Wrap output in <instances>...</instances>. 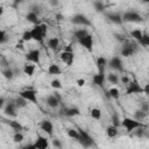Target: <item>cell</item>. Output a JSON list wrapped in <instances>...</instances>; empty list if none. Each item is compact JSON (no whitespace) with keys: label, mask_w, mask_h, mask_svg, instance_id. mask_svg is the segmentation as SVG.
<instances>
[{"label":"cell","mask_w":149,"mask_h":149,"mask_svg":"<svg viewBox=\"0 0 149 149\" xmlns=\"http://www.w3.org/2000/svg\"><path fill=\"white\" fill-rule=\"evenodd\" d=\"M106 16H107V19H108L111 22H113V23H115V24H121V23H122L121 15H120L119 13H107Z\"/></svg>","instance_id":"obj_18"},{"label":"cell","mask_w":149,"mask_h":149,"mask_svg":"<svg viewBox=\"0 0 149 149\" xmlns=\"http://www.w3.org/2000/svg\"><path fill=\"white\" fill-rule=\"evenodd\" d=\"M47 44H48V48H49V49H51V50H57L58 47H59V40H58L57 37H51V38L48 40Z\"/></svg>","instance_id":"obj_23"},{"label":"cell","mask_w":149,"mask_h":149,"mask_svg":"<svg viewBox=\"0 0 149 149\" xmlns=\"http://www.w3.org/2000/svg\"><path fill=\"white\" fill-rule=\"evenodd\" d=\"M49 147V141L45 136L37 135V139L34 143V149H47Z\"/></svg>","instance_id":"obj_14"},{"label":"cell","mask_w":149,"mask_h":149,"mask_svg":"<svg viewBox=\"0 0 149 149\" xmlns=\"http://www.w3.org/2000/svg\"><path fill=\"white\" fill-rule=\"evenodd\" d=\"M13 69V73H14V77H16V76H19L20 74V69H17V68H12Z\"/></svg>","instance_id":"obj_48"},{"label":"cell","mask_w":149,"mask_h":149,"mask_svg":"<svg viewBox=\"0 0 149 149\" xmlns=\"http://www.w3.org/2000/svg\"><path fill=\"white\" fill-rule=\"evenodd\" d=\"M108 91V94H109V97H111V99H119V97H120V91H119V88H116V87H111L109 90H107Z\"/></svg>","instance_id":"obj_33"},{"label":"cell","mask_w":149,"mask_h":149,"mask_svg":"<svg viewBox=\"0 0 149 149\" xmlns=\"http://www.w3.org/2000/svg\"><path fill=\"white\" fill-rule=\"evenodd\" d=\"M121 126L127 130V132H133L135 128H137V127H141V126H143V123L141 122V121H139V120H136V119H130V118H123L122 120H121Z\"/></svg>","instance_id":"obj_4"},{"label":"cell","mask_w":149,"mask_h":149,"mask_svg":"<svg viewBox=\"0 0 149 149\" xmlns=\"http://www.w3.org/2000/svg\"><path fill=\"white\" fill-rule=\"evenodd\" d=\"M3 12H5V9H3V7L2 6H0V16L3 14Z\"/></svg>","instance_id":"obj_54"},{"label":"cell","mask_w":149,"mask_h":149,"mask_svg":"<svg viewBox=\"0 0 149 149\" xmlns=\"http://www.w3.org/2000/svg\"><path fill=\"white\" fill-rule=\"evenodd\" d=\"M107 65L113 70H116L120 72L123 71V62L119 56H114L109 61H107Z\"/></svg>","instance_id":"obj_10"},{"label":"cell","mask_w":149,"mask_h":149,"mask_svg":"<svg viewBox=\"0 0 149 149\" xmlns=\"http://www.w3.org/2000/svg\"><path fill=\"white\" fill-rule=\"evenodd\" d=\"M118 127H115V126H113V125H109L107 128H106V135L109 137V139H113V137H115L116 135H118Z\"/></svg>","instance_id":"obj_26"},{"label":"cell","mask_w":149,"mask_h":149,"mask_svg":"<svg viewBox=\"0 0 149 149\" xmlns=\"http://www.w3.org/2000/svg\"><path fill=\"white\" fill-rule=\"evenodd\" d=\"M121 19H122V22H127V23H129V22L130 23H140V22L143 21L142 16L139 13L134 12V10H127V12H125L121 15Z\"/></svg>","instance_id":"obj_3"},{"label":"cell","mask_w":149,"mask_h":149,"mask_svg":"<svg viewBox=\"0 0 149 149\" xmlns=\"http://www.w3.org/2000/svg\"><path fill=\"white\" fill-rule=\"evenodd\" d=\"M26 20H27L28 22L33 23V24H37V23H40V22H38V15H37L36 13L31 12V10L27 13V15H26Z\"/></svg>","instance_id":"obj_22"},{"label":"cell","mask_w":149,"mask_h":149,"mask_svg":"<svg viewBox=\"0 0 149 149\" xmlns=\"http://www.w3.org/2000/svg\"><path fill=\"white\" fill-rule=\"evenodd\" d=\"M22 71H23V73L27 74L28 77H31V76L34 74V72H35V65H34L33 63H29V62H28V63L24 64Z\"/></svg>","instance_id":"obj_20"},{"label":"cell","mask_w":149,"mask_h":149,"mask_svg":"<svg viewBox=\"0 0 149 149\" xmlns=\"http://www.w3.org/2000/svg\"><path fill=\"white\" fill-rule=\"evenodd\" d=\"M92 81H93V84H95L97 86L104 88V85H105V81H106V74H105V72H98V73L93 74Z\"/></svg>","instance_id":"obj_15"},{"label":"cell","mask_w":149,"mask_h":149,"mask_svg":"<svg viewBox=\"0 0 149 149\" xmlns=\"http://www.w3.org/2000/svg\"><path fill=\"white\" fill-rule=\"evenodd\" d=\"M114 37H115V38H116V41H119V42H125V41H126L125 35L119 34V33H115V34H114Z\"/></svg>","instance_id":"obj_44"},{"label":"cell","mask_w":149,"mask_h":149,"mask_svg":"<svg viewBox=\"0 0 149 149\" xmlns=\"http://www.w3.org/2000/svg\"><path fill=\"white\" fill-rule=\"evenodd\" d=\"M1 73H2V76L7 79V80H12L13 78H14V73H13V69L12 68H9V66H6V68H3L2 70H1Z\"/></svg>","instance_id":"obj_25"},{"label":"cell","mask_w":149,"mask_h":149,"mask_svg":"<svg viewBox=\"0 0 149 149\" xmlns=\"http://www.w3.org/2000/svg\"><path fill=\"white\" fill-rule=\"evenodd\" d=\"M7 125H8L14 132H22V130H23V126H22L19 121H16V120H9V121H7Z\"/></svg>","instance_id":"obj_21"},{"label":"cell","mask_w":149,"mask_h":149,"mask_svg":"<svg viewBox=\"0 0 149 149\" xmlns=\"http://www.w3.org/2000/svg\"><path fill=\"white\" fill-rule=\"evenodd\" d=\"M47 31H48V26L45 23H37L35 24L31 29H30V33H31V40L43 44L44 42V38L47 36Z\"/></svg>","instance_id":"obj_1"},{"label":"cell","mask_w":149,"mask_h":149,"mask_svg":"<svg viewBox=\"0 0 149 149\" xmlns=\"http://www.w3.org/2000/svg\"><path fill=\"white\" fill-rule=\"evenodd\" d=\"M71 22L74 23V24H78V26H84V27H91V26H92L90 19H88L86 15L80 14V13L74 14V15L71 17Z\"/></svg>","instance_id":"obj_6"},{"label":"cell","mask_w":149,"mask_h":149,"mask_svg":"<svg viewBox=\"0 0 149 149\" xmlns=\"http://www.w3.org/2000/svg\"><path fill=\"white\" fill-rule=\"evenodd\" d=\"M51 144H52V147H55V148H58V149H61V148L63 147V144H62L61 140H58V139H54Z\"/></svg>","instance_id":"obj_43"},{"label":"cell","mask_w":149,"mask_h":149,"mask_svg":"<svg viewBox=\"0 0 149 149\" xmlns=\"http://www.w3.org/2000/svg\"><path fill=\"white\" fill-rule=\"evenodd\" d=\"M93 7H94L95 12H98V13H101V12L105 10V3H104L102 0H94L93 1Z\"/></svg>","instance_id":"obj_30"},{"label":"cell","mask_w":149,"mask_h":149,"mask_svg":"<svg viewBox=\"0 0 149 149\" xmlns=\"http://www.w3.org/2000/svg\"><path fill=\"white\" fill-rule=\"evenodd\" d=\"M23 1H26V0H13V5H14V6H17L19 3L23 2Z\"/></svg>","instance_id":"obj_52"},{"label":"cell","mask_w":149,"mask_h":149,"mask_svg":"<svg viewBox=\"0 0 149 149\" xmlns=\"http://www.w3.org/2000/svg\"><path fill=\"white\" fill-rule=\"evenodd\" d=\"M14 100V102H15V105H16V107L17 108H23V107H26L27 106V104H28V101L24 99V98H22L21 95H19V97H16L15 99H13Z\"/></svg>","instance_id":"obj_29"},{"label":"cell","mask_w":149,"mask_h":149,"mask_svg":"<svg viewBox=\"0 0 149 149\" xmlns=\"http://www.w3.org/2000/svg\"><path fill=\"white\" fill-rule=\"evenodd\" d=\"M50 5L54 6V7H56L58 5V0H50Z\"/></svg>","instance_id":"obj_51"},{"label":"cell","mask_w":149,"mask_h":149,"mask_svg":"<svg viewBox=\"0 0 149 149\" xmlns=\"http://www.w3.org/2000/svg\"><path fill=\"white\" fill-rule=\"evenodd\" d=\"M19 95H21L29 102L37 104V92L34 88H24L19 92Z\"/></svg>","instance_id":"obj_5"},{"label":"cell","mask_w":149,"mask_h":149,"mask_svg":"<svg viewBox=\"0 0 149 149\" xmlns=\"http://www.w3.org/2000/svg\"><path fill=\"white\" fill-rule=\"evenodd\" d=\"M50 85H51V87L55 88V90H61V88L63 87L62 81H61L59 79H52V80L50 81Z\"/></svg>","instance_id":"obj_39"},{"label":"cell","mask_w":149,"mask_h":149,"mask_svg":"<svg viewBox=\"0 0 149 149\" xmlns=\"http://www.w3.org/2000/svg\"><path fill=\"white\" fill-rule=\"evenodd\" d=\"M63 112V114L65 115V116H69V118H71V116H77V115H79L80 114V109L79 108H77V107H70V108H65L64 111H62Z\"/></svg>","instance_id":"obj_19"},{"label":"cell","mask_w":149,"mask_h":149,"mask_svg":"<svg viewBox=\"0 0 149 149\" xmlns=\"http://www.w3.org/2000/svg\"><path fill=\"white\" fill-rule=\"evenodd\" d=\"M22 41H23V42L31 41V33H30V30H26V31L22 34Z\"/></svg>","instance_id":"obj_41"},{"label":"cell","mask_w":149,"mask_h":149,"mask_svg":"<svg viewBox=\"0 0 149 149\" xmlns=\"http://www.w3.org/2000/svg\"><path fill=\"white\" fill-rule=\"evenodd\" d=\"M59 57H61V61H62L65 65L71 66V65L73 64V61H74V54H73V51H72V45H71V44L68 45V48H65V49L61 52Z\"/></svg>","instance_id":"obj_2"},{"label":"cell","mask_w":149,"mask_h":149,"mask_svg":"<svg viewBox=\"0 0 149 149\" xmlns=\"http://www.w3.org/2000/svg\"><path fill=\"white\" fill-rule=\"evenodd\" d=\"M16 111H17V107L14 102V100H9L7 102H5L3 105V113L10 118H15L16 116Z\"/></svg>","instance_id":"obj_11"},{"label":"cell","mask_w":149,"mask_h":149,"mask_svg":"<svg viewBox=\"0 0 149 149\" xmlns=\"http://www.w3.org/2000/svg\"><path fill=\"white\" fill-rule=\"evenodd\" d=\"M77 141H78V142L80 143V146L84 147V148H90V147H92V146L94 144V142H93L92 139H84V137H81V136H80Z\"/></svg>","instance_id":"obj_28"},{"label":"cell","mask_w":149,"mask_h":149,"mask_svg":"<svg viewBox=\"0 0 149 149\" xmlns=\"http://www.w3.org/2000/svg\"><path fill=\"white\" fill-rule=\"evenodd\" d=\"M6 41H7V34H6L5 30H1L0 29V44L5 43Z\"/></svg>","instance_id":"obj_42"},{"label":"cell","mask_w":149,"mask_h":149,"mask_svg":"<svg viewBox=\"0 0 149 149\" xmlns=\"http://www.w3.org/2000/svg\"><path fill=\"white\" fill-rule=\"evenodd\" d=\"M48 73H49V74H52V76L61 74V73H62V69H61L59 65H57V64H50V65L48 66Z\"/></svg>","instance_id":"obj_24"},{"label":"cell","mask_w":149,"mask_h":149,"mask_svg":"<svg viewBox=\"0 0 149 149\" xmlns=\"http://www.w3.org/2000/svg\"><path fill=\"white\" fill-rule=\"evenodd\" d=\"M139 93H143V87L136 81V80H130L127 84V88H126V94H139Z\"/></svg>","instance_id":"obj_9"},{"label":"cell","mask_w":149,"mask_h":149,"mask_svg":"<svg viewBox=\"0 0 149 149\" xmlns=\"http://www.w3.org/2000/svg\"><path fill=\"white\" fill-rule=\"evenodd\" d=\"M111 121H112V125L115 126V127H118V128L121 126V120H120V118H119V115H118L116 112H113V113H112Z\"/></svg>","instance_id":"obj_32"},{"label":"cell","mask_w":149,"mask_h":149,"mask_svg":"<svg viewBox=\"0 0 149 149\" xmlns=\"http://www.w3.org/2000/svg\"><path fill=\"white\" fill-rule=\"evenodd\" d=\"M142 35H143V31H142L141 29H134V30L130 31V36H132L134 40H136V41H139V40L142 37Z\"/></svg>","instance_id":"obj_37"},{"label":"cell","mask_w":149,"mask_h":149,"mask_svg":"<svg viewBox=\"0 0 149 149\" xmlns=\"http://www.w3.org/2000/svg\"><path fill=\"white\" fill-rule=\"evenodd\" d=\"M23 140H24V136H23L22 132H15V134L13 136V141L15 143H21Z\"/></svg>","instance_id":"obj_38"},{"label":"cell","mask_w":149,"mask_h":149,"mask_svg":"<svg viewBox=\"0 0 149 149\" xmlns=\"http://www.w3.org/2000/svg\"><path fill=\"white\" fill-rule=\"evenodd\" d=\"M45 102H47V105H48L50 108H57V107L59 106V104H61V101H59L54 94H50V95L47 98Z\"/></svg>","instance_id":"obj_17"},{"label":"cell","mask_w":149,"mask_h":149,"mask_svg":"<svg viewBox=\"0 0 149 149\" xmlns=\"http://www.w3.org/2000/svg\"><path fill=\"white\" fill-rule=\"evenodd\" d=\"M106 80H107L108 83L113 84V85H116V84L119 83V77H118V74H115V73H112V72H111L109 74H107Z\"/></svg>","instance_id":"obj_34"},{"label":"cell","mask_w":149,"mask_h":149,"mask_svg":"<svg viewBox=\"0 0 149 149\" xmlns=\"http://www.w3.org/2000/svg\"><path fill=\"white\" fill-rule=\"evenodd\" d=\"M76 83H77V85H78L79 87H83V86L85 85V79H83V78H78Z\"/></svg>","instance_id":"obj_46"},{"label":"cell","mask_w":149,"mask_h":149,"mask_svg":"<svg viewBox=\"0 0 149 149\" xmlns=\"http://www.w3.org/2000/svg\"><path fill=\"white\" fill-rule=\"evenodd\" d=\"M40 128L47 135H49V136H52L54 135V125H52V122L50 120H47V119L42 120L41 123H40Z\"/></svg>","instance_id":"obj_12"},{"label":"cell","mask_w":149,"mask_h":149,"mask_svg":"<svg viewBox=\"0 0 149 149\" xmlns=\"http://www.w3.org/2000/svg\"><path fill=\"white\" fill-rule=\"evenodd\" d=\"M129 81H130V78H129L128 76H122V77H121V83H122V84H126V85H127Z\"/></svg>","instance_id":"obj_45"},{"label":"cell","mask_w":149,"mask_h":149,"mask_svg":"<svg viewBox=\"0 0 149 149\" xmlns=\"http://www.w3.org/2000/svg\"><path fill=\"white\" fill-rule=\"evenodd\" d=\"M106 1H108V0H106Z\"/></svg>","instance_id":"obj_56"},{"label":"cell","mask_w":149,"mask_h":149,"mask_svg":"<svg viewBox=\"0 0 149 149\" xmlns=\"http://www.w3.org/2000/svg\"><path fill=\"white\" fill-rule=\"evenodd\" d=\"M134 116H135V119H136V120H139V121H142V120H143V119L147 116V113H146V112H143L142 109H137V111L135 112Z\"/></svg>","instance_id":"obj_40"},{"label":"cell","mask_w":149,"mask_h":149,"mask_svg":"<svg viewBox=\"0 0 149 149\" xmlns=\"http://www.w3.org/2000/svg\"><path fill=\"white\" fill-rule=\"evenodd\" d=\"M95 64H97L98 72H105L106 66H107V58L104 57V56H99L95 59Z\"/></svg>","instance_id":"obj_16"},{"label":"cell","mask_w":149,"mask_h":149,"mask_svg":"<svg viewBox=\"0 0 149 149\" xmlns=\"http://www.w3.org/2000/svg\"><path fill=\"white\" fill-rule=\"evenodd\" d=\"M135 52H136V47L134 44H132V43L130 44H125L121 48V51H120V54H121L122 57H130Z\"/></svg>","instance_id":"obj_13"},{"label":"cell","mask_w":149,"mask_h":149,"mask_svg":"<svg viewBox=\"0 0 149 149\" xmlns=\"http://www.w3.org/2000/svg\"><path fill=\"white\" fill-rule=\"evenodd\" d=\"M143 2H146V3H147V2H149V0H143Z\"/></svg>","instance_id":"obj_55"},{"label":"cell","mask_w":149,"mask_h":149,"mask_svg":"<svg viewBox=\"0 0 149 149\" xmlns=\"http://www.w3.org/2000/svg\"><path fill=\"white\" fill-rule=\"evenodd\" d=\"M5 99L2 98V97H0V109H2L3 108V105H5Z\"/></svg>","instance_id":"obj_50"},{"label":"cell","mask_w":149,"mask_h":149,"mask_svg":"<svg viewBox=\"0 0 149 149\" xmlns=\"http://www.w3.org/2000/svg\"><path fill=\"white\" fill-rule=\"evenodd\" d=\"M90 115L94 120H100V118H101V111L99 108H92L90 111Z\"/></svg>","instance_id":"obj_35"},{"label":"cell","mask_w":149,"mask_h":149,"mask_svg":"<svg viewBox=\"0 0 149 149\" xmlns=\"http://www.w3.org/2000/svg\"><path fill=\"white\" fill-rule=\"evenodd\" d=\"M54 95H55V97H56V98H57L59 101H62V97H61V95H59L57 92H55V93H54Z\"/></svg>","instance_id":"obj_53"},{"label":"cell","mask_w":149,"mask_h":149,"mask_svg":"<svg viewBox=\"0 0 149 149\" xmlns=\"http://www.w3.org/2000/svg\"><path fill=\"white\" fill-rule=\"evenodd\" d=\"M66 134H68V136H69L70 139L76 140V141L80 137V134H79L78 129H74V128H68V129H66Z\"/></svg>","instance_id":"obj_27"},{"label":"cell","mask_w":149,"mask_h":149,"mask_svg":"<svg viewBox=\"0 0 149 149\" xmlns=\"http://www.w3.org/2000/svg\"><path fill=\"white\" fill-rule=\"evenodd\" d=\"M26 61L33 64H40L41 61V51L40 49H31L26 54Z\"/></svg>","instance_id":"obj_8"},{"label":"cell","mask_w":149,"mask_h":149,"mask_svg":"<svg viewBox=\"0 0 149 149\" xmlns=\"http://www.w3.org/2000/svg\"><path fill=\"white\" fill-rule=\"evenodd\" d=\"M140 109H142L143 112H146V113H148V102H146V101H144V102L142 104V106L140 107Z\"/></svg>","instance_id":"obj_47"},{"label":"cell","mask_w":149,"mask_h":149,"mask_svg":"<svg viewBox=\"0 0 149 149\" xmlns=\"http://www.w3.org/2000/svg\"><path fill=\"white\" fill-rule=\"evenodd\" d=\"M142 47H144V48H147L148 45H149V35L148 34H146V33H143V35H142V37L137 41Z\"/></svg>","instance_id":"obj_36"},{"label":"cell","mask_w":149,"mask_h":149,"mask_svg":"<svg viewBox=\"0 0 149 149\" xmlns=\"http://www.w3.org/2000/svg\"><path fill=\"white\" fill-rule=\"evenodd\" d=\"M87 34H88V31H87L86 28H80V29H77V30L73 31V36H74L76 40H79V38L84 37V36L87 35Z\"/></svg>","instance_id":"obj_31"},{"label":"cell","mask_w":149,"mask_h":149,"mask_svg":"<svg viewBox=\"0 0 149 149\" xmlns=\"http://www.w3.org/2000/svg\"><path fill=\"white\" fill-rule=\"evenodd\" d=\"M77 41H78V43H79L84 49H86L88 52H92V51H93V43H94V41H93V36H92L90 33H88L87 35H85L84 37L77 40Z\"/></svg>","instance_id":"obj_7"},{"label":"cell","mask_w":149,"mask_h":149,"mask_svg":"<svg viewBox=\"0 0 149 149\" xmlns=\"http://www.w3.org/2000/svg\"><path fill=\"white\" fill-rule=\"evenodd\" d=\"M143 93L144 94H148L149 93V84H146V86L143 87Z\"/></svg>","instance_id":"obj_49"}]
</instances>
